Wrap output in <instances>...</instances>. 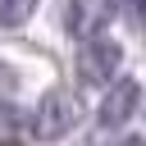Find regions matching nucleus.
I'll list each match as a JSON object with an SVG mask.
<instances>
[{
  "label": "nucleus",
  "instance_id": "obj_5",
  "mask_svg": "<svg viewBox=\"0 0 146 146\" xmlns=\"http://www.w3.org/2000/svg\"><path fill=\"white\" fill-rule=\"evenodd\" d=\"M110 146H146V137H137V132H123L119 141H110Z\"/></svg>",
  "mask_w": 146,
  "mask_h": 146
},
{
  "label": "nucleus",
  "instance_id": "obj_2",
  "mask_svg": "<svg viewBox=\"0 0 146 146\" xmlns=\"http://www.w3.org/2000/svg\"><path fill=\"white\" fill-rule=\"evenodd\" d=\"M119 64H123V46H119L114 36H105V32L82 36V46H78V78H82V82L110 87L114 73H119Z\"/></svg>",
  "mask_w": 146,
  "mask_h": 146
},
{
  "label": "nucleus",
  "instance_id": "obj_4",
  "mask_svg": "<svg viewBox=\"0 0 146 146\" xmlns=\"http://www.w3.org/2000/svg\"><path fill=\"white\" fill-rule=\"evenodd\" d=\"M36 5L41 0H0V27L9 32V27H23L32 14H36Z\"/></svg>",
  "mask_w": 146,
  "mask_h": 146
},
{
  "label": "nucleus",
  "instance_id": "obj_1",
  "mask_svg": "<svg viewBox=\"0 0 146 146\" xmlns=\"http://www.w3.org/2000/svg\"><path fill=\"white\" fill-rule=\"evenodd\" d=\"M78 119H82L78 96H68V91H46V96L36 100V110H32V137L59 141V137H68V132L78 128Z\"/></svg>",
  "mask_w": 146,
  "mask_h": 146
},
{
  "label": "nucleus",
  "instance_id": "obj_3",
  "mask_svg": "<svg viewBox=\"0 0 146 146\" xmlns=\"http://www.w3.org/2000/svg\"><path fill=\"white\" fill-rule=\"evenodd\" d=\"M141 105V82L137 78H114L100 96V110H96V123L100 128H123Z\"/></svg>",
  "mask_w": 146,
  "mask_h": 146
}]
</instances>
